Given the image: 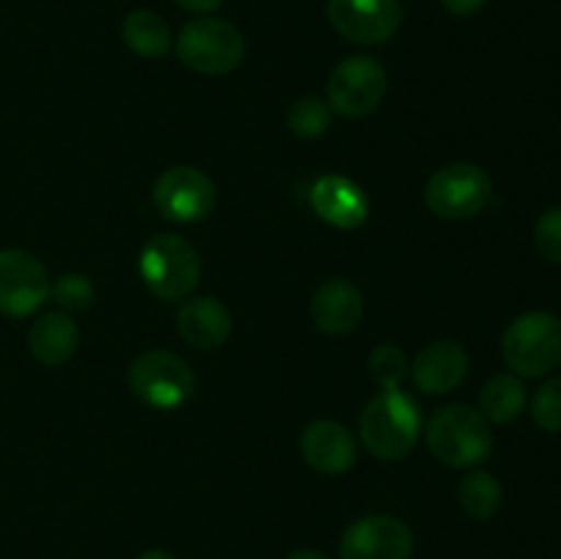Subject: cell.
Here are the masks:
<instances>
[{"label": "cell", "instance_id": "obj_1", "mask_svg": "<svg viewBox=\"0 0 561 559\" xmlns=\"http://www.w3.org/2000/svg\"><path fill=\"white\" fill-rule=\"evenodd\" d=\"M359 436L373 458L403 460L422 436L420 406L403 387L381 389L362 409Z\"/></svg>", "mask_w": 561, "mask_h": 559}, {"label": "cell", "instance_id": "obj_2", "mask_svg": "<svg viewBox=\"0 0 561 559\" xmlns=\"http://www.w3.org/2000/svg\"><path fill=\"white\" fill-rule=\"evenodd\" d=\"M427 447L444 466L471 469L491 455V422L466 403L444 406L427 425Z\"/></svg>", "mask_w": 561, "mask_h": 559}, {"label": "cell", "instance_id": "obj_3", "mask_svg": "<svg viewBox=\"0 0 561 559\" xmlns=\"http://www.w3.org/2000/svg\"><path fill=\"white\" fill-rule=\"evenodd\" d=\"M502 356L515 376L540 378L561 365V318L531 310L515 318L502 338Z\"/></svg>", "mask_w": 561, "mask_h": 559}, {"label": "cell", "instance_id": "obj_4", "mask_svg": "<svg viewBox=\"0 0 561 559\" xmlns=\"http://www.w3.org/2000/svg\"><path fill=\"white\" fill-rule=\"evenodd\" d=\"M140 277L157 299L181 301L201 283V255L184 236L157 233L140 252Z\"/></svg>", "mask_w": 561, "mask_h": 559}, {"label": "cell", "instance_id": "obj_5", "mask_svg": "<svg viewBox=\"0 0 561 559\" xmlns=\"http://www.w3.org/2000/svg\"><path fill=\"white\" fill-rule=\"evenodd\" d=\"M175 55L197 75H228L239 69L247 55V42L236 25L217 16H197L181 27Z\"/></svg>", "mask_w": 561, "mask_h": 559}, {"label": "cell", "instance_id": "obj_6", "mask_svg": "<svg viewBox=\"0 0 561 559\" xmlns=\"http://www.w3.org/2000/svg\"><path fill=\"white\" fill-rule=\"evenodd\" d=\"M129 387L151 409L170 411L195 395V373L173 351L153 349L131 362Z\"/></svg>", "mask_w": 561, "mask_h": 559}, {"label": "cell", "instance_id": "obj_7", "mask_svg": "<svg viewBox=\"0 0 561 559\" xmlns=\"http://www.w3.org/2000/svg\"><path fill=\"white\" fill-rule=\"evenodd\" d=\"M491 175L471 162L444 164L425 184V206L442 219L477 217L491 203Z\"/></svg>", "mask_w": 561, "mask_h": 559}, {"label": "cell", "instance_id": "obj_8", "mask_svg": "<svg viewBox=\"0 0 561 559\" xmlns=\"http://www.w3.org/2000/svg\"><path fill=\"white\" fill-rule=\"evenodd\" d=\"M387 71L370 55H348L332 69L327 104L345 118H365L387 96Z\"/></svg>", "mask_w": 561, "mask_h": 559}, {"label": "cell", "instance_id": "obj_9", "mask_svg": "<svg viewBox=\"0 0 561 559\" xmlns=\"http://www.w3.org/2000/svg\"><path fill=\"white\" fill-rule=\"evenodd\" d=\"M47 266L27 250H0V316H33L49 299Z\"/></svg>", "mask_w": 561, "mask_h": 559}, {"label": "cell", "instance_id": "obj_10", "mask_svg": "<svg viewBox=\"0 0 561 559\" xmlns=\"http://www.w3.org/2000/svg\"><path fill=\"white\" fill-rule=\"evenodd\" d=\"M214 203H217L214 181L190 164L168 168L153 184V206L170 223H201L211 214Z\"/></svg>", "mask_w": 561, "mask_h": 559}, {"label": "cell", "instance_id": "obj_11", "mask_svg": "<svg viewBox=\"0 0 561 559\" xmlns=\"http://www.w3.org/2000/svg\"><path fill=\"white\" fill-rule=\"evenodd\" d=\"M334 31L354 44H381L398 33L403 20L400 0H327Z\"/></svg>", "mask_w": 561, "mask_h": 559}, {"label": "cell", "instance_id": "obj_12", "mask_svg": "<svg viewBox=\"0 0 561 559\" xmlns=\"http://www.w3.org/2000/svg\"><path fill=\"white\" fill-rule=\"evenodd\" d=\"M414 535L392 515L354 521L340 537V559H411Z\"/></svg>", "mask_w": 561, "mask_h": 559}, {"label": "cell", "instance_id": "obj_13", "mask_svg": "<svg viewBox=\"0 0 561 559\" xmlns=\"http://www.w3.org/2000/svg\"><path fill=\"white\" fill-rule=\"evenodd\" d=\"M310 206L323 223L340 230H356L370 217V201L356 181L327 173L312 184Z\"/></svg>", "mask_w": 561, "mask_h": 559}, {"label": "cell", "instance_id": "obj_14", "mask_svg": "<svg viewBox=\"0 0 561 559\" xmlns=\"http://www.w3.org/2000/svg\"><path fill=\"white\" fill-rule=\"evenodd\" d=\"M301 458L318 475H345L356 464V442L345 425L334 420H316L301 431Z\"/></svg>", "mask_w": 561, "mask_h": 559}, {"label": "cell", "instance_id": "obj_15", "mask_svg": "<svg viewBox=\"0 0 561 559\" xmlns=\"http://www.w3.org/2000/svg\"><path fill=\"white\" fill-rule=\"evenodd\" d=\"M409 373L422 392L447 395L455 387H460V381L469 373V354L455 340H436L414 356Z\"/></svg>", "mask_w": 561, "mask_h": 559}, {"label": "cell", "instance_id": "obj_16", "mask_svg": "<svg viewBox=\"0 0 561 559\" xmlns=\"http://www.w3.org/2000/svg\"><path fill=\"white\" fill-rule=\"evenodd\" d=\"M310 316L316 327L327 334H348L365 316V296L351 280L334 277L318 285L310 301Z\"/></svg>", "mask_w": 561, "mask_h": 559}, {"label": "cell", "instance_id": "obj_17", "mask_svg": "<svg viewBox=\"0 0 561 559\" xmlns=\"http://www.w3.org/2000/svg\"><path fill=\"white\" fill-rule=\"evenodd\" d=\"M179 334L195 349H219L233 332V318L230 310L214 296H195L181 305L179 316Z\"/></svg>", "mask_w": 561, "mask_h": 559}, {"label": "cell", "instance_id": "obj_18", "mask_svg": "<svg viewBox=\"0 0 561 559\" xmlns=\"http://www.w3.org/2000/svg\"><path fill=\"white\" fill-rule=\"evenodd\" d=\"M80 332L69 312H44L27 332V349L44 367H60L75 356Z\"/></svg>", "mask_w": 561, "mask_h": 559}, {"label": "cell", "instance_id": "obj_19", "mask_svg": "<svg viewBox=\"0 0 561 559\" xmlns=\"http://www.w3.org/2000/svg\"><path fill=\"white\" fill-rule=\"evenodd\" d=\"M526 409V387L515 373H496L488 378L480 392V414L493 425H507L518 420Z\"/></svg>", "mask_w": 561, "mask_h": 559}, {"label": "cell", "instance_id": "obj_20", "mask_svg": "<svg viewBox=\"0 0 561 559\" xmlns=\"http://www.w3.org/2000/svg\"><path fill=\"white\" fill-rule=\"evenodd\" d=\"M121 38H124L131 53L142 55V58H162V55H168L170 44H173L164 16L148 9H137L126 14L124 25H121Z\"/></svg>", "mask_w": 561, "mask_h": 559}, {"label": "cell", "instance_id": "obj_21", "mask_svg": "<svg viewBox=\"0 0 561 559\" xmlns=\"http://www.w3.org/2000/svg\"><path fill=\"white\" fill-rule=\"evenodd\" d=\"M458 499L460 507L466 510V515H471V518L477 521H488L499 513V507H502V486H499V480L491 471H469V475L460 480Z\"/></svg>", "mask_w": 561, "mask_h": 559}, {"label": "cell", "instance_id": "obj_22", "mask_svg": "<svg viewBox=\"0 0 561 559\" xmlns=\"http://www.w3.org/2000/svg\"><path fill=\"white\" fill-rule=\"evenodd\" d=\"M332 124V107L318 96H301L288 107V129L301 140H316Z\"/></svg>", "mask_w": 561, "mask_h": 559}, {"label": "cell", "instance_id": "obj_23", "mask_svg": "<svg viewBox=\"0 0 561 559\" xmlns=\"http://www.w3.org/2000/svg\"><path fill=\"white\" fill-rule=\"evenodd\" d=\"M367 370L381 389H400L409 378V360L398 345L381 343L367 356Z\"/></svg>", "mask_w": 561, "mask_h": 559}, {"label": "cell", "instance_id": "obj_24", "mask_svg": "<svg viewBox=\"0 0 561 559\" xmlns=\"http://www.w3.org/2000/svg\"><path fill=\"white\" fill-rule=\"evenodd\" d=\"M49 296L58 301L60 312H85L91 310V305L96 301V288L88 277L82 274H64L53 283L49 288Z\"/></svg>", "mask_w": 561, "mask_h": 559}, {"label": "cell", "instance_id": "obj_25", "mask_svg": "<svg viewBox=\"0 0 561 559\" xmlns=\"http://www.w3.org/2000/svg\"><path fill=\"white\" fill-rule=\"evenodd\" d=\"M531 417L548 433H561V376L548 378L531 398Z\"/></svg>", "mask_w": 561, "mask_h": 559}, {"label": "cell", "instance_id": "obj_26", "mask_svg": "<svg viewBox=\"0 0 561 559\" xmlns=\"http://www.w3.org/2000/svg\"><path fill=\"white\" fill-rule=\"evenodd\" d=\"M535 247L546 261L561 266V206L548 208L535 223Z\"/></svg>", "mask_w": 561, "mask_h": 559}, {"label": "cell", "instance_id": "obj_27", "mask_svg": "<svg viewBox=\"0 0 561 559\" xmlns=\"http://www.w3.org/2000/svg\"><path fill=\"white\" fill-rule=\"evenodd\" d=\"M444 9L455 16H469L474 11H480L485 5V0H442Z\"/></svg>", "mask_w": 561, "mask_h": 559}, {"label": "cell", "instance_id": "obj_28", "mask_svg": "<svg viewBox=\"0 0 561 559\" xmlns=\"http://www.w3.org/2000/svg\"><path fill=\"white\" fill-rule=\"evenodd\" d=\"M175 3L181 9L192 11V14H211V11H217L222 5V0H175Z\"/></svg>", "mask_w": 561, "mask_h": 559}, {"label": "cell", "instance_id": "obj_29", "mask_svg": "<svg viewBox=\"0 0 561 559\" xmlns=\"http://www.w3.org/2000/svg\"><path fill=\"white\" fill-rule=\"evenodd\" d=\"M285 559H329V557L321 551H312V548H296V551H290Z\"/></svg>", "mask_w": 561, "mask_h": 559}, {"label": "cell", "instance_id": "obj_30", "mask_svg": "<svg viewBox=\"0 0 561 559\" xmlns=\"http://www.w3.org/2000/svg\"><path fill=\"white\" fill-rule=\"evenodd\" d=\"M137 559H175V557L170 551H164V548H148V551H142Z\"/></svg>", "mask_w": 561, "mask_h": 559}]
</instances>
